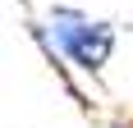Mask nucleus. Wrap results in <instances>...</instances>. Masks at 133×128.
Instances as JSON below:
<instances>
[{"label": "nucleus", "instance_id": "f257e3e1", "mask_svg": "<svg viewBox=\"0 0 133 128\" xmlns=\"http://www.w3.org/2000/svg\"><path fill=\"white\" fill-rule=\"evenodd\" d=\"M46 37L55 41V55H64L74 69H83V73H92V78L115 55V23L92 18V14L74 9V5H55L46 14Z\"/></svg>", "mask_w": 133, "mask_h": 128}]
</instances>
